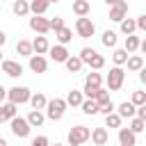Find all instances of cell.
<instances>
[{
	"instance_id": "cell-1",
	"label": "cell",
	"mask_w": 146,
	"mask_h": 146,
	"mask_svg": "<svg viewBox=\"0 0 146 146\" xmlns=\"http://www.w3.org/2000/svg\"><path fill=\"white\" fill-rule=\"evenodd\" d=\"M66 98H52V100H48V107H46V119H50V121H59L62 116H64V112H66Z\"/></svg>"
},
{
	"instance_id": "cell-2",
	"label": "cell",
	"mask_w": 146,
	"mask_h": 146,
	"mask_svg": "<svg viewBox=\"0 0 146 146\" xmlns=\"http://www.w3.org/2000/svg\"><path fill=\"white\" fill-rule=\"evenodd\" d=\"M89 139H91V130L87 125H73L68 130V146H82Z\"/></svg>"
},
{
	"instance_id": "cell-3",
	"label": "cell",
	"mask_w": 146,
	"mask_h": 146,
	"mask_svg": "<svg viewBox=\"0 0 146 146\" xmlns=\"http://www.w3.org/2000/svg\"><path fill=\"white\" fill-rule=\"evenodd\" d=\"M123 80H125V71L121 68V66H114V68H110V73H107V87H110V91H119L121 87H123Z\"/></svg>"
},
{
	"instance_id": "cell-4",
	"label": "cell",
	"mask_w": 146,
	"mask_h": 146,
	"mask_svg": "<svg viewBox=\"0 0 146 146\" xmlns=\"http://www.w3.org/2000/svg\"><path fill=\"white\" fill-rule=\"evenodd\" d=\"M7 98H9V103H14V105H23V103H30L32 91H30L27 87H11V89L7 91Z\"/></svg>"
},
{
	"instance_id": "cell-5",
	"label": "cell",
	"mask_w": 146,
	"mask_h": 146,
	"mask_svg": "<svg viewBox=\"0 0 146 146\" xmlns=\"http://www.w3.org/2000/svg\"><path fill=\"white\" fill-rule=\"evenodd\" d=\"M9 125H11V132H14L16 137H21V139H25V137L30 135V130H32V125L27 123L25 116H14V119L9 121Z\"/></svg>"
},
{
	"instance_id": "cell-6",
	"label": "cell",
	"mask_w": 146,
	"mask_h": 146,
	"mask_svg": "<svg viewBox=\"0 0 146 146\" xmlns=\"http://www.w3.org/2000/svg\"><path fill=\"white\" fill-rule=\"evenodd\" d=\"M75 32H78V36L80 39H89V36H94V32H96V25H94V21L91 18H78L75 21Z\"/></svg>"
},
{
	"instance_id": "cell-7",
	"label": "cell",
	"mask_w": 146,
	"mask_h": 146,
	"mask_svg": "<svg viewBox=\"0 0 146 146\" xmlns=\"http://www.w3.org/2000/svg\"><path fill=\"white\" fill-rule=\"evenodd\" d=\"M125 14H128V2L125 0H116L110 7V21H114V23H121L125 18Z\"/></svg>"
},
{
	"instance_id": "cell-8",
	"label": "cell",
	"mask_w": 146,
	"mask_h": 146,
	"mask_svg": "<svg viewBox=\"0 0 146 146\" xmlns=\"http://www.w3.org/2000/svg\"><path fill=\"white\" fill-rule=\"evenodd\" d=\"M30 27H32L36 34H46V32H50V18L34 16V18H30Z\"/></svg>"
},
{
	"instance_id": "cell-9",
	"label": "cell",
	"mask_w": 146,
	"mask_h": 146,
	"mask_svg": "<svg viewBox=\"0 0 146 146\" xmlns=\"http://www.w3.org/2000/svg\"><path fill=\"white\" fill-rule=\"evenodd\" d=\"M48 55H50V59L52 62H66L71 55H68V50H66V46H62V43H57V46H50V50H48Z\"/></svg>"
},
{
	"instance_id": "cell-10",
	"label": "cell",
	"mask_w": 146,
	"mask_h": 146,
	"mask_svg": "<svg viewBox=\"0 0 146 146\" xmlns=\"http://www.w3.org/2000/svg\"><path fill=\"white\" fill-rule=\"evenodd\" d=\"M2 73H7L9 78H21L23 75V66L14 59H5L2 62Z\"/></svg>"
},
{
	"instance_id": "cell-11",
	"label": "cell",
	"mask_w": 146,
	"mask_h": 146,
	"mask_svg": "<svg viewBox=\"0 0 146 146\" xmlns=\"http://www.w3.org/2000/svg\"><path fill=\"white\" fill-rule=\"evenodd\" d=\"M30 71L34 73H46L48 71V59L43 55H32L30 57Z\"/></svg>"
},
{
	"instance_id": "cell-12",
	"label": "cell",
	"mask_w": 146,
	"mask_h": 146,
	"mask_svg": "<svg viewBox=\"0 0 146 146\" xmlns=\"http://www.w3.org/2000/svg\"><path fill=\"white\" fill-rule=\"evenodd\" d=\"M119 144L121 146H137V135L130 128H119Z\"/></svg>"
},
{
	"instance_id": "cell-13",
	"label": "cell",
	"mask_w": 146,
	"mask_h": 146,
	"mask_svg": "<svg viewBox=\"0 0 146 146\" xmlns=\"http://www.w3.org/2000/svg\"><path fill=\"white\" fill-rule=\"evenodd\" d=\"M14 116H18V105H14V103H5V105H0V123L11 121Z\"/></svg>"
},
{
	"instance_id": "cell-14",
	"label": "cell",
	"mask_w": 146,
	"mask_h": 146,
	"mask_svg": "<svg viewBox=\"0 0 146 146\" xmlns=\"http://www.w3.org/2000/svg\"><path fill=\"white\" fill-rule=\"evenodd\" d=\"M91 141H94L96 146H105V144L110 141L107 128H94V130H91Z\"/></svg>"
},
{
	"instance_id": "cell-15",
	"label": "cell",
	"mask_w": 146,
	"mask_h": 146,
	"mask_svg": "<svg viewBox=\"0 0 146 146\" xmlns=\"http://www.w3.org/2000/svg\"><path fill=\"white\" fill-rule=\"evenodd\" d=\"M116 114H119L121 119H132V116L137 114V107H135L130 100H123V103L116 107Z\"/></svg>"
},
{
	"instance_id": "cell-16",
	"label": "cell",
	"mask_w": 146,
	"mask_h": 146,
	"mask_svg": "<svg viewBox=\"0 0 146 146\" xmlns=\"http://www.w3.org/2000/svg\"><path fill=\"white\" fill-rule=\"evenodd\" d=\"M32 48H34V55H46V52L50 50V43H48V39H46L43 34H39V36L32 41Z\"/></svg>"
},
{
	"instance_id": "cell-17",
	"label": "cell",
	"mask_w": 146,
	"mask_h": 146,
	"mask_svg": "<svg viewBox=\"0 0 146 146\" xmlns=\"http://www.w3.org/2000/svg\"><path fill=\"white\" fill-rule=\"evenodd\" d=\"M48 7H50V0H32L30 2V11L34 16H43L48 11Z\"/></svg>"
},
{
	"instance_id": "cell-18",
	"label": "cell",
	"mask_w": 146,
	"mask_h": 146,
	"mask_svg": "<svg viewBox=\"0 0 146 146\" xmlns=\"http://www.w3.org/2000/svg\"><path fill=\"white\" fill-rule=\"evenodd\" d=\"M25 119H27V123H30L32 128H39V125H43V121H46V114H43L41 110H32V112H30Z\"/></svg>"
},
{
	"instance_id": "cell-19",
	"label": "cell",
	"mask_w": 146,
	"mask_h": 146,
	"mask_svg": "<svg viewBox=\"0 0 146 146\" xmlns=\"http://www.w3.org/2000/svg\"><path fill=\"white\" fill-rule=\"evenodd\" d=\"M100 82H103L100 73L91 71V73H87V80H84V89H100Z\"/></svg>"
},
{
	"instance_id": "cell-20",
	"label": "cell",
	"mask_w": 146,
	"mask_h": 146,
	"mask_svg": "<svg viewBox=\"0 0 146 146\" xmlns=\"http://www.w3.org/2000/svg\"><path fill=\"white\" fill-rule=\"evenodd\" d=\"M82 103H84V96H82V91H78V89H71V91L66 94V105L80 107Z\"/></svg>"
},
{
	"instance_id": "cell-21",
	"label": "cell",
	"mask_w": 146,
	"mask_h": 146,
	"mask_svg": "<svg viewBox=\"0 0 146 146\" xmlns=\"http://www.w3.org/2000/svg\"><path fill=\"white\" fill-rule=\"evenodd\" d=\"M128 57H130V52H128L125 48H116V50L112 52V62H114L116 66H123V64H128Z\"/></svg>"
},
{
	"instance_id": "cell-22",
	"label": "cell",
	"mask_w": 146,
	"mask_h": 146,
	"mask_svg": "<svg viewBox=\"0 0 146 146\" xmlns=\"http://www.w3.org/2000/svg\"><path fill=\"white\" fill-rule=\"evenodd\" d=\"M30 105H32V110H46L48 107V98L43 96V94H32V98H30Z\"/></svg>"
},
{
	"instance_id": "cell-23",
	"label": "cell",
	"mask_w": 146,
	"mask_h": 146,
	"mask_svg": "<svg viewBox=\"0 0 146 146\" xmlns=\"http://www.w3.org/2000/svg\"><path fill=\"white\" fill-rule=\"evenodd\" d=\"M119 27H121V32H123L125 36H130V34H135V30H137V21H135V18H123V21L119 23Z\"/></svg>"
},
{
	"instance_id": "cell-24",
	"label": "cell",
	"mask_w": 146,
	"mask_h": 146,
	"mask_svg": "<svg viewBox=\"0 0 146 146\" xmlns=\"http://www.w3.org/2000/svg\"><path fill=\"white\" fill-rule=\"evenodd\" d=\"M16 52H18L21 57H32V55H34L32 41H18V43H16Z\"/></svg>"
},
{
	"instance_id": "cell-25",
	"label": "cell",
	"mask_w": 146,
	"mask_h": 146,
	"mask_svg": "<svg viewBox=\"0 0 146 146\" xmlns=\"http://www.w3.org/2000/svg\"><path fill=\"white\" fill-rule=\"evenodd\" d=\"M125 66H128V71H137V73H139V71L144 68V57H141V55H130Z\"/></svg>"
},
{
	"instance_id": "cell-26",
	"label": "cell",
	"mask_w": 146,
	"mask_h": 146,
	"mask_svg": "<svg viewBox=\"0 0 146 146\" xmlns=\"http://www.w3.org/2000/svg\"><path fill=\"white\" fill-rule=\"evenodd\" d=\"M89 9H91V7H89V0H75V2H73V14H78L80 18H84V16L89 14Z\"/></svg>"
},
{
	"instance_id": "cell-27",
	"label": "cell",
	"mask_w": 146,
	"mask_h": 146,
	"mask_svg": "<svg viewBox=\"0 0 146 146\" xmlns=\"http://www.w3.org/2000/svg\"><path fill=\"white\" fill-rule=\"evenodd\" d=\"M64 64H66V68H68L71 73H78V71L82 68V64H84V62L80 59V55H71V57H68Z\"/></svg>"
},
{
	"instance_id": "cell-28",
	"label": "cell",
	"mask_w": 146,
	"mask_h": 146,
	"mask_svg": "<svg viewBox=\"0 0 146 146\" xmlns=\"http://www.w3.org/2000/svg\"><path fill=\"white\" fill-rule=\"evenodd\" d=\"M80 107H82V112H84V114H89V116H94V114H100V107H98V103H96V100H91V98H87V100H84Z\"/></svg>"
},
{
	"instance_id": "cell-29",
	"label": "cell",
	"mask_w": 146,
	"mask_h": 146,
	"mask_svg": "<svg viewBox=\"0 0 146 146\" xmlns=\"http://www.w3.org/2000/svg\"><path fill=\"white\" fill-rule=\"evenodd\" d=\"M11 11H14L16 16H25V14L30 11V2H25V0H14Z\"/></svg>"
},
{
	"instance_id": "cell-30",
	"label": "cell",
	"mask_w": 146,
	"mask_h": 146,
	"mask_svg": "<svg viewBox=\"0 0 146 146\" xmlns=\"http://www.w3.org/2000/svg\"><path fill=\"white\" fill-rule=\"evenodd\" d=\"M55 36H57V41H59L62 46H66V43L73 39V30H71V27H62L59 32H55Z\"/></svg>"
},
{
	"instance_id": "cell-31",
	"label": "cell",
	"mask_w": 146,
	"mask_h": 146,
	"mask_svg": "<svg viewBox=\"0 0 146 146\" xmlns=\"http://www.w3.org/2000/svg\"><path fill=\"white\" fill-rule=\"evenodd\" d=\"M100 41H103V46H107V48H114V46H116V32H112V30H105V32H103V36H100Z\"/></svg>"
},
{
	"instance_id": "cell-32",
	"label": "cell",
	"mask_w": 146,
	"mask_h": 146,
	"mask_svg": "<svg viewBox=\"0 0 146 146\" xmlns=\"http://www.w3.org/2000/svg\"><path fill=\"white\" fill-rule=\"evenodd\" d=\"M139 46H141V41H139V36H135V34H130V36H125V50L128 52H135V50H139Z\"/></svg>"
},
{
	"instance_id": "cell-33",
	"label": "cell",
	"mask_w": 146,
	"mask_h": 146,
	"mask_svg": "<svg viewBox=\"0 0 146 146\" xmlns=\"http://www.w3.org/2000/svg\"><path fill=\"white\" fill-rule=\"evenodd\" d=\"M130 103H132L135 107H141V105H146V91H132V96H130Z\"/></svg>"
},
{
	"instance_id": "cell-34",
	"label": "cell",
	"mask_w": 146,
	"mask_h": 146,
	"mask_svg": "<svg viewBox=\"0 0 146 146\" xmlns=\"http://www.w3.org/2000/svg\"><path fill=\"white\" fill-rule=\"evenodd\" d=\"M105 128H121V116H119L116 112L107 114V116H105Z\"/></svg>"
},
{
	"instance_id": "cell-35",
	"label": "cell",
	"mask_w": 146,
	"mask_h": 146,
	"mask_svg": "<svg viewBox=\"0 0 146 146\" xmlns=\"http://www.w3.org/2000/svg\"><path fill=\"white\" fill-rule=\"evenodd\" d=\"M144 128H146V121H141L139 116H132V119H130V130H132L135 135H139Z\"/></svg>"
},
{
	"instance_id": "cell-36",
	"label": "cell",
	"mask_w": 146,
	"mask_h": 146,
	"mask_svg": "<svg viewBox=\"0 0 146 146\" xmlns=\"http://www.w3.org/2000/svg\"><path fill=\"white\" fill-rule=\"evenodd\" d=\"M89 66H91V71H100V68L105 66V57L96 52V55L91 57V62H89Z\"/></svg>"
},
{
	"instance_id": "cell-37",
	"label": "cell",
	"mask_w": 146,
	"mask_h": 146,
	"mask_svg": "<svg viewBox=\"0 0 146 146\" xmlns=\"http://www.w3.org/2000/svg\"><path fill=\"white\" fill-rule=\"evenodd\" d=\"M96 103H98V107H103L105 103H110V94L105 91V89H98V94H96V98H94Z\"/></svg>"
},
{
	"instance_id": "cell-38",
	"label": "cell",
	"mask_w": 146,
	"mask_h": 146,
	"mask_svg": "<svg viewBox=\"0 0 146 146\" xmlns=\"http://www.w3.org/2000/svg\"><path fill=\"white\" fill-rule=\"evenodd\" d=\"M94 55H96V50H94V48H82V50H80V59H82L84 64H89Z\"/></svg>"
},
{
	"instance_id": "cell-39",
	"label": "cell",
	"mask_w": 146,
	"mask_h": 146,
	"mask_svg": "<svg viewBox=\"0 0 146 146\" xmlns=\"http://www.w3.org/2000/svg\"><path fill=\"white\" fill-rule=\"evenodd\" d=\"M62 27H66V25H64V18H62V16H55V18H50V30L59 32Z\"/></svg>"
},
{
	"instance_id": "cell-40",
	"label": "cell",
	"mask_w": 146,
	"mask_h": 146,
	"mask_svg": "<svg viewBox=\"0 0 146 146\" xmlns=\"http://www.w3.org/2000/svg\"><path fill=\"white\" fill-rule=\"evenodd\" d=\"M30 146H50V141H48V137L39 135V137H34V139H32V144H30Z\"/></svg>"
},
{
	"instance_id": "cell-41",
	"label": "cell",
	"mask_w": 146,
	"mask_h": 146,
	"mask_svg": "<svg viewBox=\"0 0 146 146\" xmlns=\"http://www.w3.org/2000/svg\"><path fill=\"white\" fill-rule=\"evenodd\" d=\"M112 112H116V105H114L112 100H110V103H105V105L100 107V114H105V116H107V114H112Z\"/></svg>"
},
{
	"instance_id": "cell-42",
	"label": "cell",
	"mask_w": 146,
	"mask_h": 146,
	"mask_svg": "<svg viewBox=\"0 0 146 146\" xmlns=\"http://www.w3.org/2000/svg\"><path fill=\"white\" fill-rule=\"evenodd\" d=\"M137 116H139L141 121H146V105H141V107H137Z\"/></svg>"
},
{
	"instance_id": "cell-43",
	"label": "cell",
	"mask_w": 146,
	"mask_h": 146,
	"mask_svg": "<svg viewBox=\"0 0 146 146\" xmlns=\"http://www.w3.org/2000/svg\"><path fill=\"white\" fill-rule=\"evenodd\" d=\"M139 80H141V84H146V66L139 71Z\"/></svg>"
},
{
	"instance_id": "cell-44",
	"label": "cell",
	"mask_w": 146,
	"mask_h": 146,
	"mask_svg": "<svg viewBox=\"0 0 146 146\" xmlns=\"http://www.w3.org/2000/svg\"><path fill=\"white\" fill-rule=\"evenodd\" d=\"M5 43H7V34H5V32H2V30H0V48H2V46H5Z\"/></svg>"
},
{
	"instance_id": "cell-45",
	"label": "cell",
	"mask_w": 146,
	"mask_h": 146,
	"mask_svg": "<svg viewBox=\"0 0 146 146\" xmlns=\"http://www.w3.org/2000/svg\"><path fill=\"white\" fill-rule=\"evenodd\" d=\"M7 91H9V89H5V87H2V84H0V103H2V98H5V96H7Z\"/></svg>"
},
{
	"instance_id": "cell-46",
	"label": "cell",
	"mask_w": 146,
	"mask_h": 146,
	"mask_svg": "<svg viewBox=\"0 0 146 146\" xmlns=\"http://www.w3.org/2000/svg\"><path fill=\"white\" fill-rule=\"evenodd\" d=\"M139 50H141V52H144V55H146V39H144V41H141V46H139Z\"/></svg>"
},
{
	"instance_id": "cell-47",
	"label": "cell",
	"mask_w": 146,
	"mask_h": 146,
	"mask_svg": "<svg viewBox=\"0 0 146 146\" xmlns=\"http://www.w3.org/2000/svg\"><path fill=\"white\" fill-rule=\"evenodd\" d=\"M0 146H9V144H7V139H5V137H0Z\"/></svg>"
},
{
	"instance_id": "cell-48",
	"label": "cell",
	"mask_w": 146,
	"mask_h": 146,
	"mask_svg": "<svg viewBox=\"0 0 146 146\" xmlns=\"http://www.w3.org/2000/svg\"><path fill=\"white\" fill-rule=\"evenodd\" d=\"M2 62H5V57H2V48H0V64H2Z\"/></svg>"
},
{
	"instance_id": "cell-49",
	"label": "cell",
	"mask_w": 146,
	"mask_h": 146,
	"mask_svg": "<svg viewBox=\"0 0 146 146\" xmlns=\"http://www.w3.org/2000/svg\"><path fill=\"white\" fill-rule=\"evenodd\" d=\"M105 2H107V5H110V7H112V5H114V2H116V0H105Z\"/></svg>"
},
{
	"instance_id": "cell-50",
	"label": "cell",
	"mask_w": 146,
	"mask_h": 146,
	"mask_svg": "<svg viewBox=\"0 0 146 146\" xmlns=\"http://www.w3.org/2000/svg\"><path fill=\"white\" fill-rule=\"evenodd\" d=\"M52 146H64V144H59V141H55V144H52Z\"/></svg>"
},
{
	"instance_id": "cell-51",
	"label": "cell",
	"mask_w": 146,
	"mask_h": 146,
	"mask_svg": "<svg viewBox=\"0 0 146 146\" xmlns=\"http://www.w3.org/2000/svg\"><path fill=\"white\" fill-rule=\"evenodd\" d=\"M50 2H59V0H50Z\"/></svg>"
},
{
	"instance_id": "cell-52",
	"label": "cell",
	"mask_w": 146,
	"mask_h": 146,
	"mask_svg": "<svg viewBox=\"0 0 146 146\" xmlns=\"http://www.w3.org/2000/svg\"><path fill=\"white\" fill-rule=\"evenodd\" d=\"M0 105H2V103H0Z\"/></svg>"
}]
</instances>
